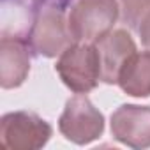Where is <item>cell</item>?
<instances>
[{
  "mask_svg": "<svg viewBox=\"0 0 150 150\" xmlns=\"http://www.w3.org/2000/svg\"><path fill=\"white\" fill-rule=\"evenodd\" d=\"M97 51L101 60V78L106 83H115L118 81V72L124 62L136 51V48L124 30H117L101 39Z\"/></svg>",
  "mask_w": 150,
  "mask_h": 150,
  "instance_id": "obj_6",
  "label": "cell"
},
{
  "mask_svg": "<svg viewBox=\"0 0 150 150\" xmlns=\"http://www.w3.org/2000/svg\"><path fill=\"white\" fill-rule=\"evenodd\" d=\"M118 14L115 0H80L71 13L69 30L76 41L103 39Z\"/></svg>",
  "mask_w": 150,
  "mask_h": 150,
  "instance_id": "obj_1",
  "label": "cell"
},
{
  "mask_svg": "<svg viewBox=\"0 0 150 150\" xmlns=\"http://www.w3.org/2000/svg\"><path fill=\"white\" fill-rule=\"evenodd\" d=\"M32 42L34 48L46 57H53L64 48L67 41L62 14L57 13V9H46L39 14L32 30Z\"/></svg>",
  "mask_w": 150,
  "mask_h": 150,
  "instance_id": "obj_7",
  "label": "cell"
},
{
  "mask_svg": "<svg viewBox=\"0 0 150 150\" xmlns=\"http://www.w3.org/2000/svg\"><path fill=\"white\" fill-rule=\"evenodd\" d=\"M139 34H141V39L143 42L150 48V9L145 13V18H143V23L139 27Z\"/></svg>",
  "mask_w": 150,
  "mask_h": 150,
  "instance_id": "obj_10",
  "label": "cell"
},
{
  "mask_svg": "<svg viewBox=\"0 0 150 150\" xmlns=\"http://www.w3.org/2000/svg\"><path fill=\"white\" fill-rule=\"evenodd\" d=\"M57 71L67 87L74 92H87L97 85L101 78V60L97 48L72 46L67 48L57 64Z\"/></svg>",
  "mask_w": 150,
  "mask_h": 150,
  "instance_id": "obj_2",
  "label": "cell"
},
{
  "mask_svg": "<svg viewBox=\"0 0 150 150\" xmlns=\"http://www.w3.org/2000/svg\"><path fill=\"white\" fill-rule=\"evenodd\" d=\"M30 69L27 48L11 37L2 39V87L13 88L23 83Z\"/></svg>",
  "mask_w": 150,
  "mask_h": 150,
  "instance_id": "obj_8",
  "label": "cell"
},
{
  "mask_svg": "<svg viewBox=\"0 0 150 150\" xmlns=\"http://www.w3.org/2000/svg\"><path fill=\"white\" fill-rule=\"evenodd\" d=\"M60 131L67 139L88 143L103 132V115L90 104L87 97H74L60 118Z\"/></svg>",
  "mask_w": 150,
  "mask_h": 150,
  "instance_id": "obj_4",
  "label": "cell"
},
{
  "mask_svg": "<svg viewBox=\"0 0 150 150\" xmlns=\"http://www.w3.org/2000/svg\"><path fill=\"white\" fill-rule=\"evenodd\" d=\"M0 136L7 148H39L51 136V127L32 113H7L2 118Z\"/></svg>",
  "mask_w": 150,
  "mask_h": 150,
  "instance_id": "obj_3",
  "label": "cell"
},
{
  "mask_svg": "<svg viewBox=\"0 0 150 150\" xmlns=\"http://www.w3.org/2000/svg\"><path fill=\"white\" fill-rule=\"evenodd\" d=\"M118 83L131 96H150V53H132L118 72Z\"/></svg>",
  "mask_w": 150,
  "mask_h": 150,
  "instance_id": "obj_9",
  "label": "cell"
},
{
  "mask_svg": "<svg viewBox=\"0 0 150 150\" xmlns=\"http://www.w3.org/2000/svg\"><path fill=\"white\" fill-rule=\"evenodd\" d=\"M111 131L117 139L131 146L150 145V108L122 106L111 118Z\"/></svg>",
  "mask_w": 150,
  "mask_h": 150,
  "instance_id": "obj_5",
  "label": "cell"
}]
</instances>
